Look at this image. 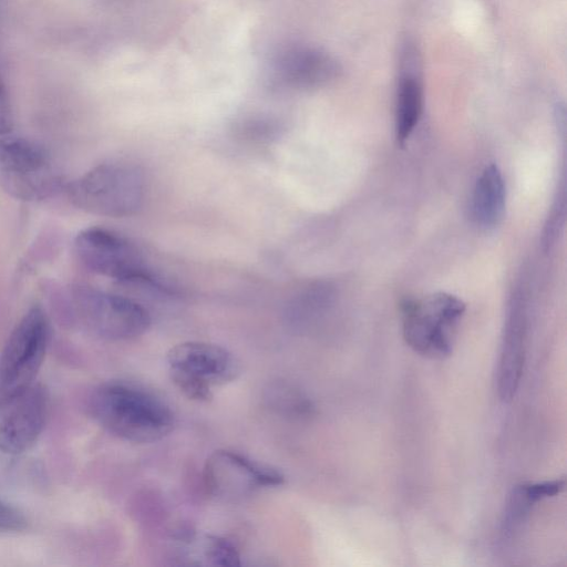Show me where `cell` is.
Segmentation results:
<instances>
[{
	"label": "cell",
	"instance_id": "cell-1",
	"mask_svg": "<svg viewBox=\"0 0 567 567\" xmlns=\"http://www.w3.org/2000/svg\"><path fill=\"white\" fill-rule=\"evenodd\" d=\"M89 410L105 430L135 443L158 441L175 425L173 411L161 398L122 381L97 386L89 399Z\"/></svg>",
	"mask_w": 567,
	"mask_h": 567
},
{
	"label": "cell",
	"instance_id": "cell-15",
	"mask_svg": "<svg viewBox=\"0 0 567 567\" xmlns=\"http://www.w3.org/2000/svg\"><path fill=\"white\" fill-rule=\"evenodd\" d=\"M267 401L271 409L288 416H305L312 409L310 401L299 390L285 382L270 385Z\"/></svg>",
	"mask_w": 567,
	"mask_h": 567
},
{
	"label": "cell",
	"instance_id": "cell-3",
	"mask_svg": "<svg viewBox=\"0 0 567 567\" xmlns=\"http://www.w3.org/2000/svg\"><path fill=\"white\" fill-rule=\"evenodd\" d=\"M464 311V302L447 292L405 299L401 303L403 338L419 354L443 359L452 352Z\"/></svg>",
	"mask_w": 567,
	"mask_h": 567
},
{
	"label": "cell",
	"instance_id": "cell-7",
	"mask_svg": "<svg viewBox=\"0 0 567 567\" xmlns=\"http://www.w3.org/2000/svg\"><path fill=\"white\" fill-rule=\"evenodd\" d=\"M0 183L22 200L44 199L60 186V177L48 153L23 137H0Z\"/></svg>",
	"mask_w": 567,
	"mask_h": 567
},
{
	"label": "cell",
	"instance_id": "cell-17",
	"mask_svg": "<svg viewBox=\"0 0 567 567\" xmlns=\"http://www.w3.org/2000/svg\"><path fill=\"white\" fill-rule=\"evenodd\" d=\"M13 125L10 103L0 78V136L8 135Z\"/></svg>",
	"mask_w": 567,
	"mask_h": 567
},
{
	"label": "cell",
	"instance_id": "cell-11",
	"mask_svg": "<svg viewBox=\"0 0 567 567\" xmlns=\"http://www.w3.org/2000/svg\"><path fill=\"white\" fill-rule=\"evenodd\" d=\"M526 313L524 303L515 298L505 324L497 367V392L509 401L519 385L525 362Z\"/></svg>",
	"mask_w": 567,
	"mask_h": 567
},
{
	"label": "cell",
	"instance_id": "cell-10",
	"mask_svg": "<svg viewBox=\"0 0 567 567\" xmlns=\"http://www.w3.org/2000/svg\"><path fill=\"white\" fill-rule=\"evenodd\" d=\"M207 491L224 499H237L264 487L279 486L285 476L271 466L227 450L214 452L204 466Z\"/></svg>",
	"mask_w": 567,
	"mask_h": 567
},
{
	"label": "cell",
	"instance_id": "cell-12",
	"mask_svg": "<svg viewBox=\"0 0 567 567\" xmlns=\"http://www.w3.org/2000/svg\"><path fill=\"white\" fill-rule=\"evenodd\" d=\"M506 187L501 169L495 164L484 167L477 177L471 200L470 216L482 229L495 228L503 219Z\"/></svg>",
	"mask_w": 567,
	"mask_h": 567
},
{
	"label": "cell",
	"instance_id": "cell-5",
	"mask_svg": "<svg viewBox=\"0 0 567 567\" xmlns=\"http://www.w3.org/2000/svg\"><path fill=\"white\" fill-rule=\"evenodd\" d=\"M166 361L173 383L188 399L207 402L214 386L229 383L240 373V364L227 349L204 341H186L172 347Z\"/></svg>",
	"mask_w": 567,
	"mask_h": 567
},
{
	"label": "cell",
	"instance_id": "cell-9",
	"mask_svg": "<svg viewBox=\"0 0 567 567\" xmlns=\"http://www.w3.org/2000/svg\"><path fill=\"white\" fill-rule=\"evenodd\" d=\"M50 398L41 383L0 398V451L18 455L40 437L49 416Z\"/></svg>",
	"mask_w": 567,
	"mask_h": 567
},
{
	"label": "cell",
	"instance_id": "cell-13",
	"mask_svg": "<svg viewBox=\"0 0 567 567\" xmlns=\"http://www.w3.org/2000/svg\"><path fill=\"white\" fill-rule=\"evenodd\" d=\"M179 549L186 559L197 560L198 565L235 567L240 566L236 547L227 539L215 535L187 534L181 538Z\"/></svg>",
	"mask_w": 567,
	"mask_h": 567
},
{
	"label": "cell",
	"instance_id": "cell-16",
	"mask_svg": "<svg viewBox=\"0 0 567 567\" xmlns=\"http://www.w3.org/2000/svg\"><path fill=\"white\" fill-rule=\"evenodd\" d=\"M28 519L18 507L0 499V533H17L23 530Z\"/></svg>",
	"mask_w": 567,
	"mask_h": 567
},
{
	"label": "cell",
	"instance_id": "cell-4",
	"mask_svg": "<svg viewBox=\"0 0 567 567\" xmlns=\"http://www.w3.org/2000/svg\"><path fill=\"white\" fill-rule=\"evenodd\" d=\"M69 298L76 323L106 340L137 338L148 330L152 322L146 308L124 296L90 287H75Z\"/></svg>",
	"mask_w": 567,
	"mask_h": 567
},
{
	"label": "cell",
	"instance_id": "cell-2",
	"mask_svg": "<svg viewBox=\"0 0 567 567\" xmlns=\"http://www.w3.org/2000/svg\"><path fill=\"white\" fill-rule=\"evenodd\" d=\"M69 198L78 208L106 217L136 214L145 198L142 171L126 162L100 164L68 187Z\"/></svg>",
	"mask_w": 567,
	"mask_h": 567
},
{
	"label": "cell",
	"instance_id": "cell-6",
	"mask_svg": "<svg viewBox=\"0 0 567 567\" xmlns=\"http://www.w3.org/2000/svg\"><path fill=\"white\" fill-rule=\"evenodd\" d=\"M74 250L91 271L121 284L155 285L140 249L123 235L103 227L81 230Z\"/></svg>",
	"mask_w": 567,
	"mask_h": 567
},
{
	"label": "cell",
	"instance_id": "cell-8",
	"mask_svg": "<svg viewBox=\"0 0 567 567\" xmlns=\"http://www.w3.org/2000/svg\"><path fill=\"white\" fill-rule=\"evenodd\" d=\"M50 326L40 307L16 324L0 353V398L35 382L49 343Z\"/></svg>",
	"mask_w": 567,
	"mask_h": 567
},
{
	"label": "cell",
	"instance_id": "cell-14",
	"mask_svg": "<svg viewBox=\"0 0 567 567\" xmlns=\"http://www.w3.org/2000/svg\"><path fill=\"white\" fill-rule=\"evenodd\" d=\"M423 109V91L413 75H404L398 86L395 102V138L404 145L417 125Z\"/></svg>",
	"mask_w": 567,
	"mask_h": 567
}]
</instances>
